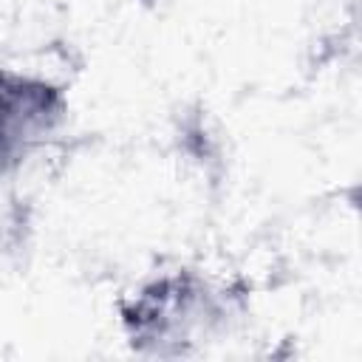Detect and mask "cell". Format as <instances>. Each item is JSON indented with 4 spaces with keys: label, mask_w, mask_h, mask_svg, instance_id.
I'll list each match as a JSON object with an SVG mask.
<instances>
[{
    "label": "cell",
    "mask_w": 362,
    "mask_h": 362,
    "mask_svg": "<svg viewBox=\"0 0 362 362\" xmlns=\"http://www.w3.org/2000/svg\"><path fill=\"white\" fill-rule=\"evenodd\" d=\"M223 320V297L195 272H173L144 283L122 303V328L144 356H184L192 334Z\"/></svg>",
    "instance_id": "cell-1"
},
{
    "label": "cell",
    "mask_w": 362,
    "mask_h": 362,
    "mask_svg": "<svg viewBox=\"0 0 362 362\" xmlns=\"http://www.w3.org/2000/svg\"><path fill=\"white\" fill-rule=\"evenodd\" d=\"M68 113L65 90L42 76L0 68V178L17 173Z\"/></svg>",
    "instance_id": "cell-2"
},
{
    "label": "cell",
    "mask_w": 362,
    "mask_h": 362,
    "mask_svg": "<svg viewBox=\"0 0 362 362\" xmlns=\"http://www.w3.org/2000/svg\"><path fill=\"white\" fill-rule=\"evenodd\" d=\"M173 139L178 153L187 161H192L212 184L223 178L226 173L223 130L201 102H189L173 116Z\"/></svg>",
    "instance_id": "cell-3"
},
{
    "label": "cell",
    "mask_w": 362,
    "mask_h": 362,
    "mask_svg": "<svg viewBox=\"0 0 362 362\" xmlns=\"http://www.w3.org/2000/svg\"><path fill=\"white\" fill-rule=\"evenodd\" d=\"M28 246H31V209L25 204H14L0 223V269L3 272L20 269Z\"/></svg>",
    "instance_id": "cell-4"
},
{
    "label": "cell",
    "mask_w": 362,
    "mask_h": 362,
    "mask_svg": "<svg viewBox=\"0 0 362 362\" xmlns=\"http://www.w3.org/2000/svg\"><path fill=\"white\" fill-rule=\"evenodd\" d=\"M141 3H144V6H156V0H141Z\"/></svg>",
    "instance_id": "cell-5"
}]
</instances>
